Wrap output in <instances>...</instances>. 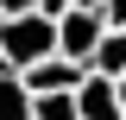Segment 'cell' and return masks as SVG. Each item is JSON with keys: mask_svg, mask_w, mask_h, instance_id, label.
<instances>
[{"mask_svg": "<svg viewBox=\"0 0 126 120\" xmlns=\"http://www.w3.org/2000/svg\"><path fill=\"white\" fill-rule=\"evenodd\" d=\"M38 120H82L76 95H38Z\"/></svg>", "mask_w": 126, "mask_h": 120, "instance_id": "cell-6", "label": "cell"}, {"mask_svg": "<svg viewBox=\"0 0 126 120\" xmlns=\"http://www.w3.org/2000/svg\"><path fill=\"white\" fill-rule=\"evenodd\" d=\"M57 19L50 13H19V19H0V63H6V76L32 70V63L57 57Z\"/></svg>", "mask_w": 126, "mask_h": 120, "instance_id": "cell-1", "label": "cell"}, {"mask_svg": "<svg viewBox=\"0 0 126 120\" xmlns=\"http://www.w3.org/2000/svg\"><path fill=\"white\" fill-rule=\"evenodd\" d=\"M120 101H126V76H120Z\"/></svg>", "mask_w": 126, "mask_h": 120, "instance_id": "cell-11", "label": "cell"}, {"mask_svg": "<svg viewBox=\"0 0 126 120\" xmlns=\"http://www.w3.org/2000/svg\"><path fill=\"white\" fill-rule=\"evenodd\" d=\"M76 6H82V13H107V0H76Z\"/></svg>", "mask_w": 126, "mask_h": 120, "instance_id": "cell-10", "label": "cell"}, {"mask_svg": "<svg viewBox=\"0 0 126 120\" xmlns=\"http://www.w3.org/2000/svg\"><path fill=\"white\" fill-rule=\"evenodd\" d=\"M76 101H82V120H126V101H120V82L113 76L88 70V82L76 89Z\"/></svg>", "mask_w": 126, "mask_h": 120, "instance_id": "cell-4", "label": "cell"}, {"mask_svg": "<svg viewBox=\"0 0 126 120\" xmlns=\"http://www.w3.org/2000/svg\"><path fill=\"white\" fill-rule=\"evenodd\" d=\"M107 13H82V6H76V13H63L57 19V38H63V57H76V63H94V51H101V38H107Z\"/></svg>", "mask_w": 126, "mask_h": 120, "instance_id": "cell-2", "label": "cell"}, {"mask_svg": "<svg viewBox=\"0 0 126 120\" xmlns=\"http://www.w3.org/2000/svg\"><path fill=\"white\" fill-rule=\"evenodd\" d=\"M19 82H25L32 95H76L82 82H88V63H76V57H44V63H32V70H19Z\"/></svg>", "mask_w": 126, "mask_h": 120, "instance_id": "cell-3", "label": "cell"}, {"mask_svg": "<svg viewBox=\"0 0 126 120\" xmlns=\"http://www.w3.org/2000/svg\"><path fill=\"white\" fill-rule=\"evenodd\" d=\"M38 13H50V19H63V13H76V0H44Z\"/></svg>", "mask_w": 126, "mask_h": 120, "instance_id": "cell-9", "label": "cell"}, {"mask_svg": "<svg viewBox=\"0 0 126 120\" xmlns=\"http://www.w3.org/2000/svg\"><path fill=\"white\" fill-rule=\"evenodd\" d=\"M88 70L120 82V76H126V32H107V38H101V51H94V63H88Z\"/></svg>", "mask_w": 126, "mask_h": 120, "instance_id": "cell-5", "label": "cell"}, {"mask_svg": "<svg viewBox=\"0 0 126 120\" xmlns=\"http://www.w3.org/2000/svg\"><path fill=\"white\" fill-rule=\"evenodd\" d=\"M44 0H0V19H19V13H38Z\"/></svg>", "mask_w": 126, "mask_h": 120, "instance_id": "cell-7", "label": "cell"}, {"mask_svg": "<svg viewBox=\"0 0 126 120\" xmlns=\"http://www.w3.org/2000/svg\"><path fill=\"white\" fill-rule=\"evenodd\" d=\"M107 25H113V32H126V0H107Z\"/></svg>", "mask_w": 126, "mask_h": 120, "instance_id": "cell-8", "label": "cell"}]
</instances>
